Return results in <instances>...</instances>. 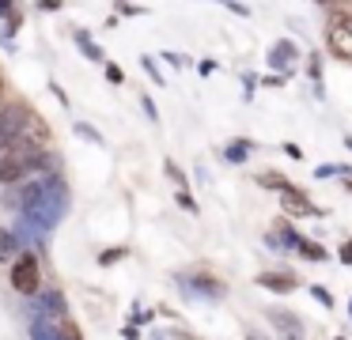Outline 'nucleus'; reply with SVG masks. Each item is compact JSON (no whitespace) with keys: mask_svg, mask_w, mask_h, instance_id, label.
Returning a JSON list of instances; mask_svg holds the SVG:
<instances>
[{"mask_svg":"<svg viewBox=\"0 0 352 340\" xmlns=\"http://www.w3.org/2000/svg\"><path fill=\"white\" fill-rule=\"evenodd\" d=\"M107 80H110V83H122V80H125V72H122L118 65H107Z\"/></svg>","mask_w":352,"mask_h":340,"instance_id":"obj_22","label":"nucleus"},{"mask_svg":"<svg viewBox=\"0 0 352 340\" xmlns=\"http://www.w3.org/2000/svg\"><path fill=\"white\" fill-rule=\"evenodd\" d=\"M349 317H352V299H349Z\"/></svg>","mask_w":352,"mask_h":340,"instance_id":"obj_32","label":"nucleus"},{"mask_svg":"<svg viewBox=\"0 0 352 340\" xmlns=\"http://www.w3.org/2000/svg\"><path fill=\"white\" fill-rule=\"evenodd\" d=\"M23 121H27V110H23V106H4V110H0V155L19 144Z\"/></svg>","mask_w":352,"mask_h":340,"instance_id":"obj_4","label":"nucleus"},{"mask_svg":"<svg viewBox=\"0 0 352 340\" xmlns=\"http://www.w3.org/2000/svg\"><path fill=\"white\" fill-rule=\"evenodd\" d=\"M344 189H349V193H352V170L344 174Z\"/></svg>","mask_w":352,"mask_h":340,"instance_id":"obj_29","label":"nucleus"},{"mask_svg":"<svg viewBox=\"0 0 352 340\" xmlns=\"http://www.w3.org/2000/svg\"><path fill=\"white\" fill-rule=\"evenodd\" d=\"M4 91L8 87H4V76H0V110H4Z\"/></svg>","mask_w":352,"mask_h":340,"instance_id":"obj_28","label":"nucleus"},{"mask_svg":"<svg viewBox=\"0 0 352 340\" xmlns=\"http://www.w3.org/2000/svg\"><path fill=\"white\" fill-rule=\"evenodd\" d=\"M220 4H223V0H220Z\"/></svg>","mask_w":352,"mask_h":340,"instance_id":"obj_35","label":"nucleus"},{"mask_svg":"<svg viewBox=\"0 0 352 340\" xmlns=\"http://www.w3.org/2000/svg\"><path fill=\"white\" fill-rule=\"evenodd\" d=\"M280 204H284V212H288L292 219H307V216H326V212H318V204L311 201V196L303 193V189H296V185H288L280 193Z\"/></svg>","mask_w":352,"mask_h":340,"instance_id":"obj_5","label":"nucleus"},{"mask_svg":"<svg viewBox=\"0 0 352 340\" xmlns=\"http://www.w3.org/2000/svg\"><path fill=\"white\" fill-rule=\"evenodd\" d=\"M299 253H303L307 261H326V246H318V242H311V238H299Z\"/></svg>","mask_w":352,"mask_h":340,"instance_id":"obj_14","label":"nucleus"},{"mask_svg":"<svg viewBox=\"0 0 352 340\" xmlns=\"http://www.w3.org/2000/svg\"><path fill=\"white\" fill-rule=\"evenodd\" d=\"M140 65H144V72L152 76V83H163V72L155 68V60H152V57H140Z\"/></svg>","mask_w":352,"mask_h":340,"instance_id":"obj_19","label":"nucleus"},{"mask_svg":"<svg viewBox=\"0 0 352 340\" xmlns=\"http://www.w3.org/2000/svg\"><path fill=\"white\" fill-rule=\"evenodd\" d=\"M258 287H269V291H276V295H288V291L299 287V280L292 276V272H261Z\"/></svg>","mask_w":352,"mask_h":340,"instance_id":"obj_7","label":"nucleus"},{"mask_svg":"<svg viewBox=\"0 0 352 340\" xmlns=\"http://www.w3.org/2000/svg\"><path fill=\"white\" fill-rule=\"evenodd\" d=\"M269 321L280 325V329L288 332V340H299V329H303V325H299V317L284 314V310H269Z\"/></svg>","mask_w":352,"mask_h":340,"instance_id":"obj_9","label":"nucleus"},{"mask_svg":"<svg viewBox=\"0 0 352 340\" xmlns=\"http://www.w3.org/2000/svg\"><path fill=\"white\" fill-rule=\"evenodd\" d=\"M246 340H258V337H246Z\"/></svg>","mask_w":352,"mask_h":340,"instance_id":"obj_33","label":"nucleus"},{"mask_svg":"<svg viewBox=\"0 0 352 340\" xmlns=\"http://www.w3.org/2000/svg\"><path fill=\"white\" fill-rule=\"evenodd\" d=\"M193 287H197L201 295H208V299H223V284H220V280H212V276H205V272L193 276Z\"/></svg>","mask_w":352,"mask_h":340,"instance_id":"obj_11","label":"nucleus"},{"mask_svg":"<svg viewBox=\"0 0 352 340\" xmlns=\"http://www.w3.org/2000/svg\"><path fill=\"white\" fill-rule=\"evenodd\" d=\"M326 45L333 57L352 60V12H329L326 19Z\"/></svg>","mask_w":352,"mask_h":340,"instance_id":"obj_2","label":"nucleus"},{"mask_svg":"<svg viewBox=\"0 0 352 340\" xmlns=\"http://www.w3.org/2000/svg\"><path fill=\"white\" fill-rule=\"evenodd\" d=\"M19 231H8V227H0V261H16L19 257Z\"/></svg>","mask_w":352,"mask_h":340,"instance_id":"obj_8","label":"nucleus"},{"mask_svg":"<svg viewBox=\"0 0 352 340\" xmlns=\"http://www.w3.org/2000/svg\"><path fill=\"white\" fill-rule=\"evenodd\" d=\"M254 181H258L261 189H276V193H284V189L292 185V181L284 178V174H276V170H261L258 178H254Z\"/></svg>","mask_w":352,"mask_h":340,"instance_id":"obj_12","label":"nucleus"},{"mask_svg":"<svg viewBox=\"0 0 352 340\" xmlns=\"http://www.w3.org/2000/svg\"><path fill=\"white\" fill-rule=\"evenodd\" d=\"M311 295H314V299L322 302V306H333V295H329V291H326V287H322V284H311Z\"/></svg>","mask_w":352,"mask_h":340,"instance_id":"obj_17","label":"nucleus"},{"mask_svg":"<svg viewBox=\"0 0 352 340\" xmlns=\"http://www.w3.org/2000/svg\"><path fill=\"white\" fill-rule=\"evenodd\" d=\"M284 151H288L292 159H303V148H299V144H284Z\"/></svg>","mask_w":352,"mask_h":340,"instance_id":"obj_27","label":"nucleus"},{"mask_svg":"<svg viewBox=\"0 0 352 340\" xmlns=\"http://www.w3.org/2000/svg\"><path fill=\"white\" fill-rule=\"evenodd\" d=\"M61 8V0H38V12H57Z\"/></svg>","mask_w":352,"mask_h":340,"instance_id":"obj_26","label":"nucleus"},{"mask_svg":"<svg viewBox=\"0 0 352 340\" xmlns=\"http://www.w3.org/2000/svg\"><path fill=\"white\" fill-rule=\"evenodd\" d=\"M296 57H299L296 42H292V38H280V42H273V49H269V68H276V72H288Z\"/></svg>","mask_w":352,"mask_h":340,"instance_id":"obj_6","label":"nucleus"},{"mask_svg":"<svg viewBox=\"0 0 352 340\" xmlns=\"http://www.w3.org/2000/svg\"><path fill=\"white\" fill-rule=\"evenodd\" d=\"M223 155H228V163H246V155H250V140H231Z\"/></svg>","mask_w":352,"mask_h":340,"instance_id":"obj_13","label":"nucleus"},{"mask_svg":"<svg viewBox=\"0 0 352 340\" xmlns=\"http://www.w3.org/2000/svg\"><path fill=\"white\" fill-rule=\"evenodd\" d=\"M167 178L175 181V185H186V174H182V166H178V163H170V159H167Z\"/></svg>","mask_w":352,"mask_h":340,"instance_id":"obj_18","label":"nucleus"},{"mask_svg":"<svg viewBox=\"0 0 352 340\" xmlns=\"http://www.w3.org/2000/svg\"><path fill=\"white\" fill-rule=\"evenodd\" d=\"M38 166H46V148H31V144H16L0 155V185H19L27 181Z\"/></svg>","mask_w":352,"mask_h":340,"instance_id":"obj_1","label":"nucleus"},{"mask_svg":"<svg viewBox=\"0 0 352 340\" xmlns=\"http://www.w3.org/2000/svg\"><path fill=\"white\" fill-rule=\"evenodd\" d=\"M337 340H344V337H337Z\"/></svg>","mask_w":352,"mask_h":340,"instance_id":"obj_34","label":"nucleus"},{"mask_svg":"<svg viewBox=\"0 0 352 340\" xmlns=\"http://www.w3.org/2000/svg\"><path fill=\"white\" fill-rule=\"evenodd\" d=\"M122 257H125V249H107V253H99V264H114Z\"/></svg>","mask_w":352,"mask_h":340,"instance_id":"obj_20","label":"nucleus"},{"mask_svg":"<svg viewBox=\"0 0 352 340\" xmlns=\"http://www.w3.org/2000/svg\"><path fill=\"white\" fill-rule=\"evenodd\" d=\"M344 144H349V151H352V133H349V136H344Z\"/></svg>","mask_w":352,"mask_h":340,"instance_id":"obj_30","label":"nucleus"},{"mask_svg":"<svg viewBox=\"0 0 352 340\" xmlns=\"http://www.w3.org/2000/svg\"><path fill=\"white\" fill-rule=\"evenodd\" d=\"M337 257H341V264H352V238L341 242V249H337Z\"/></svg>","mask_w":352,"mask_h":340,"instance_id":"obj_21","label":"nucleus"},{"mask_svg":"<svg viewBox=\"0 0 352 340\" xmlns=\"http://www.w3.org/2000/svg\"><path fill=\"white\" fill-rule=\"evenodd\" d=\"M318 4H341V0H318Z\"/></svg>","mask_w":352,"mask_h":340,"instance_id":"obj_31","label":"nucleus"},{"mask_svg":"<svg viewBox=\"0 0 352 340\" xmlns=\"http://www.w3.org/2000/svg\"><path fill=\"white\" fill-rule=\"evenodd\" d=\"M140 106H144V113H148V117H152V121H160V113H155V102H152V98H140Z\"/></svg>","mask_w":352,"mask_h":340,"instance_id":"obj_23","label":"nucleus"},{"mask_svg":"<svg viewBox=\"0 0 352 340\" xmlns=\"http://www.w3.org/2000/svg\"><path fill=\"white\" fill-rule=\"evenodd\" d=\"M76 136H87V140L99 144V133H95V128H87V125H80V121H76Z\"/></svg>","mask_w":352,"mask_h":340,"instance_id":"obj_24","label":"nucleus"},{"mask_svg":"<svg viewBox=\"0 0 352 340\" xmlns=\"http://www.w3.org/2000/svg\"><path fill=\"white\" fill-rule=\"evenodd\" d=\"M76 45H80V49H84L91 60H102V49L91 42V34H87V30H76Z\"/></svg>","mask_w":352,"mask_h":340,"instance_id":"obj_15","label":"nucleus"},{"mask_svg":"<svg viewBox=\"0 0 352 340\" xmlns=\"http://www.w3.org/2000/svg\"><path fill=\"white\" fill-rule=\"evenodd\" d=\"M223 8H231L235 15H250V8H246V4H235V0H223Z\"/></svg>","mask_w":352,"mask_h":340,"instance_id":"obj_25","label":"nucleus"},{"mask_svg":"<svg viewBox=\"0 0 352 340\" xmlns=\"http://www.w3.org/2000/svg\"><path fill=\"white\" fill-rule=\"evenodd\" d=\"M57 340H84V337H80L76 321H69V317H61V321H57Z\"/></svg>","mask_w":352,"mask_h":340,"instance_id":"obj_16","label":"nucleus"},{"mask_svg":"<svg viewBox=\"0 0 352 340\" xmlns=\"http://www.w3.org/2000/svg\"><path fill=\"white\" fill-rule=\"evenodd\" d=\"M42 284V269H38V257L34 253H19V261L12 264V287L19 295H38Z\"/></svg>","mask_w":352,"mask_h":340,"instance_id":"obj_3","label":"nucleus"},{"mask_svg":"<svg viewBox=\"0 0 352 340\" xmlns=\"http://www.w3.org/2000/svg\"><path fill=\"white\" fill-rule=\"evenodd\" d=\"M31 340H57V321H50V317H34L31 321Z\"/></svg>","mask_w":352,"mask_h":340,"instance_id":"obj_10","label":"nucleus"}]
</instances>
